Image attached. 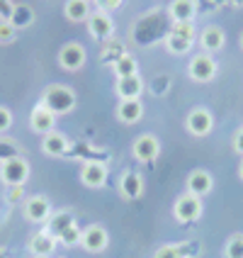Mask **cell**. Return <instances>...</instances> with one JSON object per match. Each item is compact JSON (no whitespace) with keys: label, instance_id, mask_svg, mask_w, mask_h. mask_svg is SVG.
Returning a JSON list of instances; mask_svg holds the SVG:
<instances>
[{"label":"cell","instance_id":"6da1fadb","mask_svg":"<svg viewBox=\"0 0 243 258\" xmlns=\"http://www.w3.org/2000/svg\"><path fill=\"white\" fill-rule=\"evenodd\" d=\"M42 105H46L54 115H66L75 107V93H73L68 86H61V83H54V86H46L42 95Z\"/></svg>","mask_w":243,"mask_h":258},{"label":"cell","instance_id":"7a4b0ae2","mask_svg":"<svg viewBox=\"0 0 243 258\" xmlns=\"http://www.w3.org/2000/svg\"><path fill=\"white\" fill-rule=\"evenodd\" d=\"M216 71H219V63H216V58L212 54H195V56L190 58V66H187V73H190V78L195 81V83H209V81H214Z\"/></svg>","mask_w":243,"mask_h":258},{"label":"cell","instance_id":"3957f363","mask_svg":"<svg viewBox=\"0 0 243 258\" xmlns=\"http://www.w3.org/2000/svg\"><path fill=\"white\" fill-rule=\"evenodd\" d=\"M27 178H29V163L22 156L8 158V161L0 163V180H3L8 187L25 185Z\"/></svg>","mask_w":243,"mask_h":258},{"label":"cell","instance_id":"277c9868","mask_svg":"<svg viewBox=\"0 0 243 258\" xmlns=\"http://www.w3.org/2000/svg\"><path fill=\"white\" fill-rule=\"evenodd\" d=\"M173 215L175 219L180 222V224H192V222H197L202 217V198L197 195H180L175 205H173Z\"/></svg>","mask_w":243,"mask_h":258},{"label":"cell","instance_id":"5b68a950","mask_svg":"<svg viewBox=\"0 0 243 258\" xmlns=\"http://www.w3.org/2000/svg\"><path fill=\"white\" fill-rule=\"evenodd\" d=\"M185 129L192 137H207L214 129V115L207 107H195L185 119Z\"/></svg>","mask_w":243,"mask_h":258},{"label":"cell","instance_id":"8992f818","mask_svg":"<svg viewBox=\"0 0 243 258\" xmlns=\"http://www.w3.org/2000/svg\"><path fill=\"white\" fill-rule=\"evenodd\" d=\"M86 46L78 42H68L61 46V51H58V63H61V69H66V71H80L83 66H86Z\"/></svg>","mask_w":243,"mask_h":258},{"label":"cell","instance_id":"52a82bcc","mask_svg":"<svg viewBox=\"0 0 243 258\" xmlns=\"http://www.w3.org/2000/svg\"><path fill=\"white\" fill-rule=\"evenodd\" d=\"M131 154L141 163L156 161L160 156V142H158V137L156 134H141V137H136V142L131 144Z\"/></svg>","mask_w":243,"mask_h":258},{"label":"cell","instance_id":"ba28073f","mask_svg":"<svg viewBox=\"0 0 243 258\" xmlns=\"http://www.w3.org/2000/svg\"><path fill=\"white\" fill-rule=\"evenodd\" d=\"M22 212H25V219L32 222V224H46L49 217H51V202L44 195H32V198L25 200Z\"/></svg>","mask_w":243,"mask_h":258},{"label":"cell","instance_id":"9c48e42d","mask_svg":"<svg viewBox=\"0 0 243 258\" xmlns=\"http://www.w3.org/2000/svg\"><path fill=\"white\" fill-rule=\"evenodd\" d=\"M80 246L86 248L88 253H102L110 246V234H107V229L102 224H90V227L83 229Z\"/></svg>","mask_w":243,"mask_h":258},{"label":"cell","instance_id":"30bf717a","mask_svg":"<svg viewBox=\"0 0 243 258\" xmlns=\"http://www.w3.org/2000/svg\"><path fill=\"white\" fill-rule=\"evenodd\" d=\"M88 32L98 39V42H107L112 34H115V22H112V15L95 10L88 17Z\"/></svg>","mask_w":243,"mask_h":258},{"label":"cell","instance_id":"8fae6325","mask_svg":"<svg viewBox=\"0 0 243 258\" xmlns=\"http://www.w3.org/2000/svg\"><path fill=\"white\" fill-rule=\"evenodd\" d=\"M29 127L34 129L37 134H42V137H46V134H51V132H56V115L46 107V105H37L32 112H29Z\"/></svg>","mask_w":243,"mask_h":258},{"label":"cell","instance_id":"7c38bea8","mask_svg":"<svg viewBox=\"0 0 243 258\" xmlns=\"http://www.w3.org/2000/svg\"><path fill=\"white\" fill-rule=\"evenodd\" d=\"M80 183L86 187H93V190L102 187L107 183V166L102 161H88L80 168Z\"/></svg>","mask_w":243,"mask_h":258},{"label":"cell","instance_id":"4fadbf2b","mask_svg":"<svg viewBox=\"0 0 243 258\" xmlns=\"http://www.w3.org/2000/svg\"><path fill=\"white\" fill-rule=\"evenodd\" d=\"M214 190V178L212 173L204 171V168H197L187 175V192L190 195H197V198H204Z\"/></svg>","mask_w":243,"mask_h":258},{"label":"cell","instance_id":"5bb4252c","mask_svg":"<svg viewBox=\"0 0 243 258\" xmlns=\"http://www.w3.org/2000/svg\"><path fill=\"white\" fill-rule=\"evenodd\" d=\"M200 46L204 54H212L214 56L219 49H224V44H226V34H224V29L216 27V25H209V27H204L200 32Z\"/></svg>","mask_w":243,"mask_h":258},{"label":"cell","instance_id":"9a60e30c","mask_svg":"<svg viewBox=\"0 0 243 258\" xmlns=\"http://www.w3.org/2000/svg\"><path fill=\"white\" fill-rule=\"evenodd\" d=\"M115 93L119 100H139L143 93V81L141 76H129V78H117Z\"/></svg>","mask_w":243,"mask_h":258},{"label":"cell","instance_id":"2e32d148","mask_svg":"<svg viewBox=\"0 0 243 258\" xmlns=\"http://www.w3.org/2000/svg\"><path fill=\"white\" fill-rule=\"evenodd\" d=\"M141 192H143L141 173L127 171L119 178V195H122L124 200H136V198H141Z\"/></svg>","mask_w":243,"mask_h":258},{"label":"cell","instance_id":"e0dca14e","mask_svg":"<svg viewBox=\"0 0 243 258\" xmlns=\"http://www.w3.org/2000/svg\"><path fill=\"white\" fill-rule=\"evenodd\" d=\"M54 248H56V239L49 234L46 229L37 231L32 239H29V253L37 258H46L54 253Z\"/></svg>","mask_w":243,"mask_h":258},{"label":"cell","instance_id":"ac0fdd59","mask_svg":"<svg viewBox=\"0 0 243 258\" xmlns=\"http://www.w3.org/2000/svg\"><path fill=\"white\" fill-rule=\"evenodd\" d=\"M68 149H71V142L63 132H51L42 139V151L46 156H63L68 154Z\"/></svg>","mask_w":243,"mask_h":258},{"label":"cell","instance_id":"d6986e66","mask_svg":"<svg viewBox=\"0 0 243 258\" xmlns=\"http://www.w3.org/2000/svg\"><path fill=\"white\" fill-rule=\"evenodd\" d=\"M141 117H143L141 100H119V105H117V119L122 124H136Z\"/></svg>","mask_w":243,"mask_h":258},{"label":"cell","instance_id":"ffe728a7","mask_svg":"<svg viewBox=\"0 0 243 258\" xmlns=\"http://www.w3.org/2000/svg\"><path fill=\"white\" fill-rule=\"evenodd\" d=\"M168 15L173 17V22H192L197 15V0H173Z\"/></svg>","mask_w":243,"mask_h":258},{"label":"cell","instance_id":"44dd1931","mask_svg":"<svg viewBox=\"0 0 243 258\" xmlns=\"http://www.w3.org/2000/svg\"><path fill=\"white\" fill-rule=\"evenodd\" d=\"M71 224H75V217H73V212H68V210H58V212H51L49 222H46V231H49L54 239H58V236L68 229Z\"/></svg>","mask_w":243,"mask_h":258},{"label":"cell","instance_id":"7402d4cb","mask_svg":"<svg viewBox=\"0 0 243 258\" xmlns=\"http://www.w3.org/2000/svg\"><path fill=\"white\" fill-rule=\"evenodd\" d=\"M63 15L68 22H88L90 17V0H66Z\"/></svg>","mask_w":243,"mask_h":258},{"label":"cell","instance_id":"603a6c76","mask_svg":"<svg viewBox=\"0 0 243 258\" xmlns=\"http://www.w3.org/2000/svg\"><path fill=\"white\" fill-rule=\"evenodd\" d=\"M112 71H115L117 78H129V76H136L139 73V63H136V58L131 56V54H122L112 63Z\"/></svg>","mask_w":243,"mask_h":258},{"label":"cell","instance_id":"cb8c5ba5","mask_svg":"<svg viewBox=\"0 0 243 258\" xmlns=\"http://www.w3.org/2000/svg\"><path fill=\"white\" fill-rule=\"evenodd\" d=\"M192 248L195 246H190V244H166V246H160V248H156L153 258H190L187 251H192Z\"/></svg>","mask_w":243,"mask_h":258},{"label":"cell","instance_id":"d4e9b609","mask_svg":"<svg viewBox=\"0 0 243 258\" xmlns=\"http://www.w3.org/2000/svg\"><path fill=\"white\" fill-rule=\"evenodd\" d=\"M32 20H34V13L29 10L27 5H15L13 17H10V25L15 29H22V27H27V25H32Z\"/></svg>","mask_w":243,"mask_h":258},{"label":"cell","instance_id":"484cf974","mask_svg":"<svg viewBox=\"0 0 243 258\" xmlns=\"http://www.w3.org/2000/svg\"><path fill=\"white\" fill-rule=\"evenodd\" d=\"M192 44H195V42H187V39H183V37H175V34H168V37H166V49H168L171 54H178V56L187 54V51L192 49Z\"/></svg>","mask_w":243,"mask_h":258},{"label":"cell","instance_id":"4316f807","mask_svg":"<svg viewBox=\"0 0 243 258\" xmlns=\"http://www.w3.org/2000/svg\"><path fill=\"white\" fill-rule=\"evenodd\" d=\"M80 236H83V229H80V227H78V222H75V224H71L68 229L58 236L56 241H61L63 246H68V248H71V246H78V244H80Z\"/></svg>","mask_w":243,"mask_h":258},{"label":"cell","instance_id":"83f0119b","mask_svg":"<svg viewBox=\"0 0 243 258\" xmlns=\"http://www.w3.org/2000/svg\"><path fill=\"white\" fill-rule=\"evenodd\" d=\"M224 256L226 258H243V234H233L226 246H224Z\"/></svg>","mask_w":243,"mask_h":258},{"label":"cell","instance_id":"f1b7e54d","mask_svg":"<svg viewBox=\"0 0 243 258\" xmlns=\"http://www.w3.org/2000/svg\"><path fill=\"white\" fill-rule=\"evenodd\" d=\"M171 34L183 37V39H187V42H195V25H192V22H173Z\"/></svg>","mask_w":243,"mask_h":258},{"label":"cell","instance_id":"f546056e","mask_svg":"<svg viewBox=\"0 0 243 258\" xmlns=\"http://www.w3.org/2000/svg\"><path fill=\"white\" fill-rule=\"evenodd\" d=\"M15 39H17V29L8 20H0V44H13Z\"/></svg>","mask_w":243,"mask_h":258},{"label":"cell","instance_id":"4dcf8cb0","mask_svg":"<svg viewBox=\"0 0 243 258\" xmlns=\"http://www.w3.org/2000/svg\"><path fill=\"white\" fill-rule=\"evenodd\" d=\"M10 127H13V112L5 105H0V134H5Z\"/></svg>","mask_w":243,"mask_h":258},{"label":"cell","instance_id":"1f68e13d","mask_svg":"<svg viewBox=\"0 0 243 258\" xmlns=\"http://www.w3.org/2000/svg\"><path fill=\"white\" fill-rule=\"evenodd\" d=\"M95 3H98V10L110 15V13H115V10H119L124 0H95Z\"/></svg>","mask_w":243,"mask_h":258},{"label":"cell","instance_id":"d6a6232c","mask_svg":"<svg viewBox=\"0 0 243 258\" xmlns=\"http://www.w3.org/2000/svg\"><path fill=\"white\" fill-rule=\"evenodd\" d=\"M13 10H15V3H13V0H0V20H8V22H10Z\"/></svg>","mask_w":243,"mask_h":258},{"label":"cell","instance_id":"836d02e7","mask_svg":"<svg viewBox=\"0 0 243 258\" xmlns=\"http://www.w3.org/2000/svg\"><path fill=\"white\" fill-rule=\"evenodd\" d=\"M22 187L25 185H17V187H10V190H8V202H10V205L22 202Z\"/></svg>","mask_w":243,"mask_h":258},{"label":"cell","instance_id":"e575fe53","mask_svg":"<svg viewBox=\"0 0 243 258\" xmlns=\"http://www.w3.org/2000/svg\"><path fill=\"white\" fill-rule=\"evenodd\" d=\"M231 144H233V151L243 156V127L236 129V134H233V142H231Z\"/></svg>","mask_w":243,"mask_h":258},{"label":"cell","instance_id":"d590c367","mask_svg":"<svg viewBox=\"0 0 243 258\" xmlns=\"http://www.w3.org/2000/svg\"><path fill=\"white\" fill-rule=\"evenodd\" d=\"M15 156H17V154H15V151L10 149V146L0 144V163H3V161H8V158H15Z\"/></svg>","mask_w":243,"mask_h":258},{"label":"cell","instance_id":"8d00e7d4","mask_svg":"<svg viewBox=\"0 0 243 258\" xmlns=\"http://www.w3.org/2000/svg\"><path fill=\"white\" fill-rule=\"evenodd\" d=\"M231 5H233V8H243V0H229Z\"/></svg>","mask_w":243,"mask_h":258},{"label":"cell","instance_id":"74e56055","mask_svg":"<svg viewBox=\"0 0 243 258\" xmlns=\"http://www.w3.org/2000/svg\"><path fill=\"white\" fill-rule=\"evenodd\" d=\"M0 258H10V256H8V251H5L3 246H0Z\"/></svg>","mask_w":243,"mask_h":258},{"label":"cell","instance_id":"f35d334b","mask_svg":"<svg viewBox=\"0 0 243 258\" xmlns=\"http://www.w3.org/2000/svg\"><path fill=\"white\" fill-rule=\"evenodd\" d=\"M238 175H241V180H243V161L238 163Z\"/></svg>","mask_w":243,"mask_h":258},{"label":"cell","instance_id":"ab89813d","mask_svg":"<svg viewBox=\"0 0 243 258\" xmlns=\"http://www.w3.org/2000/svg\"><path fill=\"white\" fill-rule=\"evenodd\" d=\"M216 3H229V0H216Z\"/></svg>","mask_w":243,"mask_h":258},{"label":"cell","instance_id":"60d3db41","mask_svg":"<svg viewBox=\"0 0 243 258\" xmlns=\"http://www.w3.org/2000/svg\"><path fill=\"white\" fill-rule=\"evenodd\" d=\"M241 46H243V34H241Z\"/></svg>","mask_w":243,"mask_h":258},{"label":"cell","instance_id":"b9f144b4","mask_svg":"<svg viewBox=\"0 0 243 258\" xmlns=\"http://www.w3.org/2000/svg\"><path fill=\"white\" fill-rule=\"evenodd\" d=\"M32 258H37V256H32Z\"/></svg>","mask_w":243,"mask_h":258}]
</instances>
